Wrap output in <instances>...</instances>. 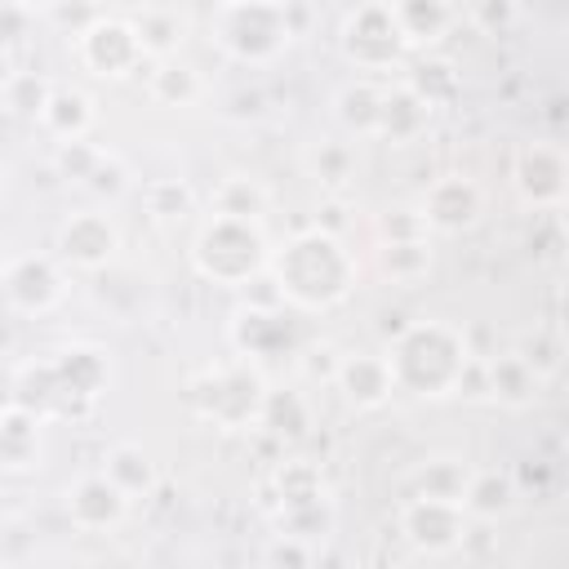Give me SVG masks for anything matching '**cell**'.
<instances>
[{"mask_svg":"<svg viewBox=\"0 0 569 569\" xmlns=\"http://www.w3.org/2000/svg\"><path fill=\"white\" fill-rule=\"evenodd\" d=\"M418 213H422L427 231L458 236V231H467V227L480 222V213H485V191H480L471 178L449 173V178H436V182L422 191Z\"/></svg>","mask_w":569,"mask_h":569,"instance_id":"12","label":"cell"},{"mask_svg":"<svg viewBox=\"0 0 569 569\" xmlns=\"http://www.w3.org/2000/svg\"><path fill=\"white\" fill-rule=\"evenodd\" d=\"M76 53L102 80H124L147 58V49H142V40H138V31H133L129 18H98V22H89L76 36Z\"/></svg>","mask_w":569,"mask_h":569,"instance_id":"10","label":"cell"},{"mask_svg":"<svg viewBox=\"0 0 569 569\" xmlns=\"http://www.w3.org/2000/svg\"><path fill=\"white\" fill-rule=\"evenodd\" d=\"M382 93H387V84H373V80H356V84H347V89L333 98L342 129H351L356 138H373V133H378Z\"/></svg>","mask_w":569,"mask_h":569,"instance_id":"22","label":"cell"},{"mask_svg":"<svg viewBox=\"0 0 569 569\" xmlns=\"http://www.w3.org/2000/svg\"><path fill=\"white\" fill-rule=\"evenodd\" d=\"M480 373H485L480 391L493 396V400L507 405V409H525V405H533L538 391H542V369H538L525 351H502V356H493L489 365H480Z\"/></svg>","mask_w":569,"mask_h":569,"instance_id":"16","label":"cell"},{"mask_svg":"<svg viewBox=\"0 0 569 569\" xmlns=\"http://www.w3.org/2000/svg\"><path fill=\"white\" fill-rule=\"evenodd\" d=\"M22 4H44L49 9V0H9V9H22Z\"/></svg>","mask_w":569,"mask_h":569,"instance_id":"35","label":"cell"},{"mask_svg":"<svg viewBox=\"0 0 569 569\" xmlns=\"http://www.w3.org/2000/svg\"><path fill=\"white\" fill-rule=\"evenodd\" d=\"M511 187L533 209L569 204V156L556 142H525L511 160Z\"/></svg>","mask_w":569,"mask_h":569,"instance_id":"9","label":"cell"},{"mask_svg":"<svg viewBox=\"0 0 569 569\" xmlns=\"http://www.w3.org/2000/svg\"><path fill=\"white\" fill-rule=\"evenodd\" d=\"M147 89L160 107H191L200 98V76L187 67V62H173V58H156L151 76H147Z\"/></svg>","mask_w":569,"mask_h":569,"instance_id":"26","label":"cell"},{"mask_svg":"<svg viewBox=\"0 0 569 569\" xmlns=\"http://www.w3.org/2000/svg\"><path fill=\"white\" fill-rule=\"evenodd\" d=\"M267 382L249 360H227L218 369H209L196 387V409L204 422L222 427V431H249L262 427L267 413Z\"/></svg>","mask_w":569,"mask_h":569,"instance_id":"5","label":"cell"},{"mask_svg":"<svg viewBox=\"0 0 569 569\" xmlns=\"http://www.w3.org/2000/svg\"><path fill=\"white\" fill-rule=\"evenodd\" d=\"M120 249V231L102 209H80L58 227V258L80 271H102Z\"/></svg>","mask_w":569,"mask_h":569,"instance_id":"13","label":"cell"},{"mask_svg":"<svg viewBox=\"0 0 569 569\" xmlns=\"http://www.w3.org/2000/svg\"><path fill=\"white\" fill-rule=\"evenodd\" d=\"M431 102L405 80V84H387V93H382V111H378V133L373 138H391V142H409V138H418L422 129H427V120H431Z\"/></svg>","mask_w":569,"mask_h":569,"instance_id":"17","label":"cell"},{"mask_svg":"<svg viewBox=\"0 0 569 569\" xmlns=\"http://www.w3.org/2000/svg\"><path fill=\"white\" fill-rule=\"evenodd\" d=\"M565 244H569V204H565Z\"/></svg>","mask_w":569,"mask_h":569,"instance_id":"37","label":"cell"},{"mask_svg":"<svg viewBox=\"0 0 569 569\" xmlns=\"http://www.w3.org/2000/svg\"><path fill=\"white\" fill-rule=\"evenodd\" d=\"M213 40L222 44L227 58L262 67L276 62L293 44V0H271V4H218L213 18Z\"/></svg>","mask_w":569,"mask_h":569,"instance_id":"4","label":"cell"},{"mask_svg":"<svg viewBox=\"0 0 569 569\" xmlns=\"http://www.w3.org/2000/svg\"><path fill=\"white\" fill-rule=\"evenodd\" d=\"M333 382L342 391V400L351 409H378L391 400L396 387V373H391V360L387 356H373V351H360V356H342L338 369H333Z\"/></svg>","mask_w":569,"mask_h":569,"instance_id":"15","label":"cell"},{"mask_svg":"<svg viewBox=\"0 0 569 569\" xmlns=\"http://www.w3.org/2000/svg\"><path fill=\"white\" fill-rule=\"evenodd\" d=\"M391 373L396 387L422 400H445L467 391L471 373H476V356L467 347V333L449 320H413L396 333L391 351Z\"/></svg>","mask_w":569,"mask_h":569,"instance_id":"1","label":"cell"},{"mask_svg":"<svg viewBox=\"0 0 569 569\" xmlns=\"http://www.w3.org/2000/svg\"><path fill=\"white\" fill-rule=\"evenodd\" d=\"M80 187H93V191H107V196H116V191H124V164H120L111 151H102V160L89 169V178H84Z\"/></svg>","mask_w":569,"mask_h":569,"instance_id":"34","label":"cell"},{"mask_svg":"<svg viewBox=\"0 0 569 569\" xmlns=\"http://www.w3.org/2000/svg\"><path fill=\"white\" fill-rule=\"evenodd\" d=\"M142 196H147V209L156 218H178V213L191 209V187L187 182H151Z\"/></svg>","mask_w":569,"mask_h":569,"instance_id":"33","label":"cell"},{"mask_svg":"<svg viewBox=\"0 0 569 569\" xmlns=\"http://www.w3.org/2000/svg\"><path fill=\"white\" fill-rule=\"evenodd\" d=\"M129 493L107 476V471H84L67 485V516L76 529L84 533H102V529H116L124 516H129Z\"/></svg>","mask_w":569,"mask_h":569,"instance_id":"14","label":"cell"},{"mask_svg":"<svg viewBox=\"0 0 569 569\" xmlns=\"http://www.w3.org/2000/svg\"><path fill=\"white\" fill-rule=\"evenodd\" d=\"M49 98H53V84H49L44 76H36V71H13V76L4 80V107H9L13 116H31V120L40 124Z\"/></svg>","mask_w":569,"mask_h":569,"instance_id":"30","label":"cell"},{"mask_svg":"<svg viewBox=\"0 0 569 569\" xmlns=\"http://www.w3.org/2000/svg\"><path fill=\"white\" fill-rule=\"evenodd\" d=\"M431 267V244H427V231H409V236H391L382 244V271L400 284L418 280L422 271Z\"/></svg>","mask_w":569,"mask_h":569,"instance_id":"27","label":"cell"},{"mask_svg":"<svg viewBox=\"0 0 569 569\" xmlns=\"http://www.w3.org/2000/svg\"><path fill=\"white\" fill-rule=\"evenodd\" d=\"M471 529V511L462 502H449V498H427V493H413L405 507H400V538L413 547V551H427V556H449Z\"/></svg>","mask_w":569,"mask_h":569,"instance_id":"8","label":"cell"},{"mask_svg":"<svg viewBox=\"0 0 569 569\" xmlns=\"http://www.w3.org/2000/svg\"><path fill=\"white\" fill-rule=\"evenodd\" d=\"M129 22H133V31H138V40H142V49H147V58H173V49H178V40H182V18H178L173 9H164V4H142Z\"/></svg>","mask_w":569,"mask_h":569,"instance_id":"24","label":"cell"},{"mask_svg":"<svg viewBox=\"0 0 569 569\" xmlns=\"http://www.w3.org/2000/svg\"><path fill=\"white\" fill-rule=\"evenodd\" d=\"M191 262L204 280L240 289L249 284L258 271L271 267V244L262 236V222L253 218H227V213H209L204 227L191 240Z\"/></svg>","mask_w":569,"mask_h":569,"instance_id":"3","label":"cell"},{"mask_svg":"<svg viewBox=\"0 0 569 569\" xmlns=\"http://www.w3.org/2000/svg\"><path fill=\"white\" fill-rule=\"evenodd\" d=\"M307 164H311L316 182H325V187H347L356 178V151L347 142H320L307 156Z\"/></svg>","mask_w":569,"mask_h":569,"instance_id":"31","label":"cell"},{"mask_svg":"<svg viewBox=\"0 0 569 569\" xmlns=\"http://www.w3.org/2000/svg\"><path fill=\"white\" fill-rule=\"evenodd\" d=\"M462 507L471 511V520H498V516H507L516 507V480H511V471H498V467L471 471Z\"/></svg>","mask_w":569,"mask_h":569,"instance_id":"19","label":"cell"},{"mask_svg":"<svg viewBox=\"0 0 569 569\" xmlns=\"http://www.w3.org/2000/svg\"><path fill=\"white\" fill-rule=\"evenodd\" d=\"M67 262L62 258H49V253H18L9 258L4 267V298L13 311L22 316H40L49 307L62 302L67 293Z\"/></svg>","mask_w":569,"mask_h":569,"instance_id":"11","label":"cell"},{"mask_svg":"<svg viewBox=\"0 0 569 569\" xmlns=\"http://www.w3.org/2000/svg\"><path fill=\"white\" fill-rule=\"evenodd\" d=\"M40 124L53 133V142H80L93 129V102L80 89H53Z\"/></svg>","mask_w":569,"mask_h":569,"instance_id":"20","label":"cell"},{"mask_svg":"<svg viewBox=\"0 0 569 569\" xmlns=\"http://www.w3.org/2000/svg\"><path fill=\"white\" fill-rule=\"evenodd\" d=\"M267 204H271L267 187H262L258 178H249V173H227V178L213 187V196H209V213H227V218H253V222H262Z\"/></svg>","mask_w":569,"mask_h":569,"instance_id":"21","label":"cell"},{"mask_svg":"<svg viewBox=\"0 0 569 569\" xmlns=\"http://www.w3.org/2000/svg\"><path fill=\"white\" fill-rule=\"evenodd\" d=\"M267 489L276 493V529L280 533H293V538H307V542L325 538L329 516H333L329 511V485L311 462H302V458L280 462L271 471Z\"/></svg>","mask_w":569,"mask_h":569,"instance_id":"7","label":"cell"},{"mask_svg":"<svg viewBox=\"0 0 569 569\" xmlns=\"http://www.w3.org/2000/svg\"><path fill=\"white\" fill-rule=\"evenodd\" d=\"M213 4H271V0H213Z\"/></svg>","mask_w":569,"mask_h":569,"instance_id":"36","label":"cell"},{"mask_svg":"<svg viewBox=\"0 0 569 569\" xmlns=\"http://www.w3.org/2000/svg\"><path fill=\"white\" fill-rule=\"evenodd\" d=\"M396 13H400L409 44H436L453 27L449 0H396Z\"/></svg>","mask_w":569,"mask_h":569,"instance_id":"25","label":"cell"},{"mask_svg":"<svg viewBox=\"0 0 569 569\" xmlns=\"http://www.w3.org/2000/svg\"><path fill=\"white\" fill-rule=\"evenodd\" d=\"M409 84H413L431 107H440V102L453 93L458 80H453V67H449V62H427V67H418V71L409 76Z\"/></svg>","mask_w":569,"mask_h":569,"instance_id":"32","label":"cell"},{"mask_svg":"<svg viewBox=\"0 0 569 569\" xmlns=\"http://www.w3.org/2000/svg\"><path fill=\"white\" fill-rule=\"evenodd\" d=\"M467 480H471V467H462L458 458H427V462L413 471V493L462 502V498H467Z\"/></svg>","mask_w":569,"mask_h":569,"instance_id":"28","label":"cell"},{"mask_svg":"<svg viewBox=\"0 0 569 569\" xmlns=\"http://www.w3.org/2000/svg\"><path fill=\"white\" fill-rule=\"evenodd\" d=\"M102 471L129 493V498H147L151 489H156V462H151V453L142 449V445H116L107 458H102Z\"/></svg>","mask_w":569,"mask_h":569,"instance_id":"23","label":"cell"},{"mask_svg":"<svg viewBox=\"0 0 569 569\" xmlns=\"http://www.w3.org/2000/svg\"><path fill=\"white\" fill-rule=\"evenodd\" d=\"M267 271H271L276 298L293 302L302 311L338 307L351 293V284H356L351 249L333 231H325V227L293 236L284 249H271V267Z\"/></svg>","mask_w":569,"mask_h":569,"instance_id":"2","label":"cell"},{"mask_svg":"<svg viewBox=\"0 0 569 569\" xmlns=\"http://www.w3.org/2000/svg\"><path fill=\"white\" fill-rule=\"evenodd\" d=\"M284 342H289V325H284L276 311L253 307V311H244L240 325H236V347H240L244 356H271V351L284 347Z\"/></svg>","mask_w":569,"mask_h":569,"instance_id":"29","label":"cell"},{"mask_svg":"<svg viewBox=\"0 0 569 569\" xmlns=\"http://www.w3.org/2000/svg\"><path fill=\"white\" fill-rule=\"evenodd\" d=\"M0 449H4V467L9 471H22L40 458V413L9 400L4 409V427H0Z\"/></svg>","mask_w":569,"mask_h":569,"instance_id":"18","label":"cell"},{"mask_svg":"<svg viewBox=\"0 0 569 569\" xmlns=\"http://www.w3.org/2000/svg\"><path fill=\"white\" fill-rule=\"evenodd\" d=\"M338 49L356 71H387L400 67L409 36L400 27L396 0H360L356 9H347L342 27H338Z\"/></svg>","mask_w":569,"mask_h":569,"instance_id":"6","label":"cell"}]
</instances>
